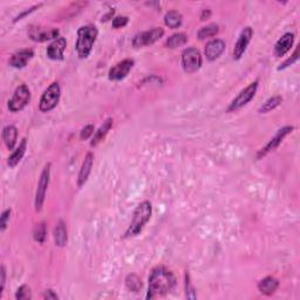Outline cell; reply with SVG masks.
<instances>
[{
    "instance_id": "obj_15",
    "label": "cell",
    "mask_w": 300,
    "mask_h": 300,
    "mask_svg": "<svg viewBox=\"0 0 300 300\" xmlns=\"http://www.w3.org/2000/svg\"><path fill=\"white\" fill-rule=\"evenodd\" d=\"M225 47H226L225 43L220 39H214L209 41L204 49L205 57H207L208 60L210 61L216 60V59H218L220 55L223 54V52L225 51Z\"/></svg>"
},
{
    "instance_id": "obj_32",
    "label": "cell",
    "mask_w": 300,
    "mask_h": 300,
    "mask_svg": "<svg viewBox=\"0 0 300 300\" xmlns=\"http://www.w3.org/2000/svg\"><path fill=\"white\" fill-rule=\"evenodd\" d=\"M127 23H128V17L119 16V17L114 18L111 25H113L114 28H121V27H125Z\"/></svg>"
},
{
    "instance_id": "obj_23",
    "label": "cell",
    "mask_w": 300,
    "mask_h": 300,
    "mask_svg": "<svg viewBox=\"0 0 300 300\" xmlns=\"http://www.w3.org/2000/svg\"><path fill=\"white\" fill-rule=\"evenodd\" d=\"M54 242H55V245L60 246V248H63V246L66 245V243H67V229H66V224L64 223V220H59L57 226H55V229H54Z\"/></svg>"
},
{
    "instance_id": "obj_1",
    "label": "cell",
    "mask_w": 300,
    "mask_h": 300,
    "mask_svg": "<svg viewBox=\"0 0 300 300\" xmlns=\"http://www.w3.org/2000/svg\"><path fill=\"white\" fill-rule=\"evenodd\" d=\"M176 286V277L164 266H157L152 270L149 277V290L147 298L155 299L166 296Z\"/></svg>"
},
{
    "instance_id": "obj_24",
    "label": "cell",
    "mask_w": 300,
    "mask_h": 300,
    "mask_svg": "<svg viewBox=\"0 0 300 300\" xmlns=\"http://www.w3.org/2000/svg\"><path fill=\"white\" fill-rule=\"evenodd\" d=\"M183 21V17L178 11H169L164 16V22L169 28H178Z\"/></svg>"
},
{
    "instance_id": "obj_9",
    "label": "cell",
    "mask_w": 300,
    "mask_h": 300,
    "mask_svg": "<svg viewBox=\"0 0 300 300\" xmlns=\"http://www.w3.org/2000/svg\"><path fill=\"white\" fill-rule=\"evenodd\" d=\"M164 35V29L161 27H155L149 31L142 32V33L136 34L133 39V46L135 48L152 45L157 40H160Z\"/></svg>"
},
{
    "instance_id": "obj_17",
    "label": "cell",
    "mask_w": 300,
    "mask_h": 300,
    "mask_svg": "<svg viewBox=\"0 0 300 300\" xmlns=\"http://www.w3.org/2000/svg\"><path fill=\"white\" fill-rule=\"evenodd\" d=\"M293 43H295V34L285 33L283 37L277 41V43H276L275 46L276 57H284V55L291 49Z\"/></svg>"
},
{
    "instance_id": "obj_22",
    "label": "cell",
    "mask_w": 300,
    "mask_h": 300,
    "mask_svg": "<svg viewBox=\"0 0 300 300\" xmlns=\"http://www.w3.org/2000/svg\"><path fill=\"white\" fill-rule=\"evenodd\" d=\"M26 148H27V140L22 139L21 142H20V145L18 146V148L14 150V151L12 152V155L8 157V161H7L8 166H10L11 168L16 167L17 164L21 161L23 155H25Z\"/></svg>"
},
{
    "instance_id": "obj_27",
    "label": "cell",
    "mask_w": 300,
    "mask_h": 300,
    "mask_svg": "<svg viewBox=\"0 0 300 300\" xmlns=\"http://www.w3.org/2000/svg\"><path fill=\"white\" fill-rule=\"evenodd\" d=\"M281 102H283V98H281V96H272V98L267 100L265 104H263V106L259 108V113L260 114L269 113V111L276 109Z\"/></svg>"
},
{
    "instance_id": "obj_38",
    "label": "cell",
    "mask_w": 300,
    "mask_h": 300,
    "mask_svg": "<svg viewBox=\"0 0 300 300\" xmlns=\"http://www.w3.org/2000/svg\"><path fill=\"white\" fill-rule=\"evenodd\" d=\"M210 14H211L210 10H204V11H203L202 16H201V20H205V19H208V18L210 17Z\"/></svg>"
},
{
    "instance_id": "obj_6",
    "label": "cell",
    "mask_w": 300,
    "mask_h": 300,
    "mask_svg": "<svg viewBox=\"0 0 300 300\" xmlns=\"http://www.w3.org/2000/svg\"><path fill=\"white\" fill-rule=\"evenodd\" d=\"M257 89H258V81L252 82V84H250L248 87L244 88L242 92L232 100V102L228 108V113L236 111L238 109H240L242 107H244V106L248 105L249 102L255 98L256 93H257Z\"/></svg>"
},
{
    "instance_id": "obj_33",
    "label": "cell",
    "mask_w": 300,
    "mask_h": 300,
    "mask_svg": "<svg viewBox=\"0 0 300 300\" xmlns=\"http://www.w3.org/2000/svg\"><path fill=\"white\" fill-rule=\"evenodd\" d=\"M185 290H187V298L188 299H195V289L191 286L190 280H189V275H187V280H185Z\"/></svg>"
},
{
    "instance_id": "obj_21",
    "label": "cell",
    "mask_w": 300,
    "mask_h": 300,
    "mask_svg": "<svg viewBox=\"0 0 300 300\" xmlns=\"http://www.w3.org/2000/svg\"><path fill=\"white\" fill-rule=\"evenodd\" d=\"M18 129L14 126H7L2 130V140H4L6 147L8 150H13L17 143Z\"/></svg>"
},
{
    "instance_id": "obj_18",
    "label": "cell",
    "mask_w": 300,
    "mask_h": 300,
    "mask_svg": "<svg viewBox=\"0 0 300 300\" xmlns=\"http://www.w3.org/2000/svg\"><path fill=\"white\" fill-rule=\"evenodd\" d=\"M93 162H94V155L92 154V152H88V154L86 155V157H85L84 162H82L80 172H79V176H78L79 187H82V185L87 182V179L90 175V171H92Z\"/></svg>"
},
{
    "instance_id": "obj_16",
    "label": "cell",
    "mask_w": 300,
    "mask_h": 300,
    "mask_svg": "<svg viewBox=\"0 0 300 300\" xmlns=\"http://www.w3.org/2000/svg\"><path fill=\"white\" fill-rule=\"evenodd\" d=\"M34 53L32 49H22L14 53L10 59V64L14 68H23L26 64H28V61L33 58Z\"/></svg>"
},
{
    "instance_id": "obj_4",
    "label": "cell",
    "mask_w": 300,
    "mask_h": 300,
    "mask_svg": "<svg viewBox=\"0 0 300 300\" xmlns=\"http://www.w3.org/2000/svg\"><path fill=\"white\" fill-rule=\"evenodd\" d=\"M61 96V88L58 82H53L47 89L43 92L39 102V109L43 113H48L54 109L59 104Z\"/></svg>"
},
{
    "instance_id": "obj_31",
    "label": "cell",
    "mask_w": 300,
    "mask_h": 300,
    "mask_svg": "<svg viewBox=\"0 0 300 300\" xmlns=\"http://www.w3.org/2000/svg\"><path fill=\"white\" fill-rule=\"evenodd\" d=\"M10 217H11V209H7L2 213L1 217H0V229L1 231H5L6 226H7L8 222H10Z\"/></svg>"
},
{
    "instance_id": "obj_2",
    "label": "cell",
    "mask_w": 300,
    "mask_h": 300,
    "mask_svg": "<svg viewBox=\"0 0 300 300\" xmlns=\"http://www.w3.org/2000/svg\"><path fill=\"white\" fill-rule=\"evenodd\" d=\"M151 214H152L151 203L148 201L140 203V204L137 205V208L135 209L133 218H131V223L130 225H129L128 230L126 231L123 238H130L140 235L147 223L149 222L150 217H151Z\"/></svg>"
},
{
    "instance_id": "obj_14",
    "label": "cell",
    "mask_w": 300,
    "mask_h": 300,
    "mask_svg": "<svg viewBox=\"0 0 300 300\" xmlns=\"http://www.w3.org/2000/svg\"><path fill=\"white\" fill-rule=\"evenodd\" d=\"M67 41L64 38L59 37L47 47V57L52 60H63L64 53L66 49Z\"/></svg>"
},
{
    "instance_id": "obj_20",
    "label": "cell",
    "mask_w": 300,
    "mask_h": 300,
    "mask_svg": "<svg viewBox=\"0 0 300 300\" xmlns=\"http://www.w3.org/2000/svg\"><path fill=\"white\" fill-rule=\"evenodd\" d=\"M113 122H114L113 119L109 117V119H107L104 123H102L101 127H100L98 129V131H95V134H94V137H93L92 142H90V146L92 147L98 146L99 143L105 139L106 135H107L108 131L110 130V128L113 127Z\"/></svg>"
},
{
    "instance_id": "obj_13",
    "label": "cell",
    "mask_w": 300,
    "mask_h": 300,
    "mask_svg": "<svg viewBox=\"0 0 300 300\" xmlns=\"http://www.w3.org/2000/svg\"><path fill=\"white\" fill-rule=\"evenodd\" d=\"M59 34V31L55 28H45V27H31L29 29V37L32 38V40L39 41H47L51 39H57Z\"/></svg>"
},
{
    "instance_id": "obj_26",
    "label": "cell",
    "mask_w": 300,
    "mask_h": 300,
    "mask_svg": "<svg viewBox=\"0 0 300 300\" xmlns=\"http://www.w3.org/2000/svg\"><path fill=\"white\" fill-rule=\"evenodd\" d=\"M219 32V27L217 23H209V25L204 26L198 31V39L204 40L207 38H213Z\"/></svg>"
},
{
    "instance_id": "obj_19",
    "label": "cell",
    "mask_w": 300,
    "mask_h": 300,
    "mask_svg": "<svg viewBox=\"0 0 300 300\" xmlns=\"http://www.w3.org/2000/svg\"><path fill=\"white\" fill-rule=\"evenodd\" d=\"M279 287V280L275 277H266L258 283V290L265 296H272Z\"/></svg>"
},
{
    "instance_id": "obj_34",
    "label": "cell",
    "mask_w": 300,
    "mask_h": 300,
    "mask_svg": "<svg viewBox=\"0 0 300 300\" xmlns=\"http://www.w3.org/2000/svg\"><path fill=\"white\" fill-rule=\"evenodd\" d=\"M94 133V126L93 125H88L85 128H82L81 133H80V137L81 140H87L88 137H90Z\"/></svg>"
},
{
    "instance_id": "obj_35",
    "label": "cell",
    "mask_w": 300,
    "mask_h": 300,
    "mask_svg": "<svg viewBox=\"0 0 300 300\" xmlns=\"http://www.w3.org/2000/svg\"><path fill=\"white\" fill-rule=\"evenodd\" d=\"M297 60H298V49H296L295 54H293L291 58L287 59V60L285 61L284 64H280V67H278V69H279V70H281V69L286 68V67H289V66H291V64H295Z\"/></svg>"
},
{
    "instance_id": "obj_25",
    "label": "cell",
    "mask_w": 300,
    "mask_h": 300,
    "mask_svg": "<svg viewBox=\"0 0 300 300\" xmlns=\"http://www.w3.org/2000/svg\"><path fill=\"white\" fill-rule=\"evenodd\" d=\"M187 41L188 37L184 33H176L168 38L166 41V46L168 48H176V47L185 45Z\"/></svg>"
},
{
    "instance_id": "obj_10",
    "label": "cell",
    "mask_w": 300,
    "mask_h": 300,
    "mask_svg": "<svg viewBox=\"0 0 300 300\" xmlns=\"http://www.w3.org/2000/svg\"><path fill=\"white\" fill-rule=\"evenodd\" d=\"M252 37H254V29H252V27H250V26L245 27L242 32H240L239 37H238V40L234 48L235 60H239V59L243 57L246 48H248L250 41L252 39Z\"/></svg>"
},
{
    "instance_id": "obj_29",
    "label": "cell",
    "mask_w": 300,
    "mask_h": 300,
    "mask_svg": "<svg viewBox=\"0 0 300 300\" xmlns=\"http://www.w3.org/2000/svg\"><path fill=\"white\" fill-rule=\"evenodd\" d=\"M34 239L37 240L38 243L43 244L46 239V226L45 223H39V224L35 225L34 232H33Z\"/></svg>"
},
{
    "instance_id": "obj_3",
    "label": "cell",
    "mask_w": 300,
    "mask_h": 300,
    "mask_svg": "<svg viewBox=\"0 0 300 300\" xmlns=\"http://www.w3.org/2000/svg\"><path fill=\"white\" fill-rule=\"evenodd\" d=\"M98 34V28L93 25L82 26V27L78 29V40H76L75 48L79 58H88V55L92 52Z\"/></svg>"
},
{
    "instance_id": "obj_12",
    "label": "cell",
    "mask_w": 300,
    "mask_h": 300,
    "mask_svg": "<svg viewBox=\"0 0 300 300\" xmlns=\"http://www.w3.org/2000/svg\"><path fill=\"white\" fill-rule=\"evenodd\" d=\"M134 66V60L131 59H126L121 61L109 70V79L113 81H120L125 79L129 74L131 68Z\"/></svg>"
},
{
    "instance_id": "obj_7",
    "label": "cell",
    "mask_w": 300,
    "mask_h": 300,
    "mask_svg": "<svg viewBox=\"0 0 300 300\" xmlns=\"http://www.w3.org/2000/svg\"><path fill=\"white\" fill-rule=\"evenodd\" d=\"M29 100H31V92H29L28 87L26 85H20L8 101V109L12 113L22 110L28 105Z\"/></svg>"
},
{
    "instance_id": "obj_30",
    "label": "cell",
    "mask_w": 300,
    "mask_h": 300,
    "mask_svg": "<svg viewBox=\"0 0 300 300\" xmlns=\"http://www.w3.org/2000/svg\"><path fill=\"white\" fill-rule=\"evenodd\" d=\"M16 298L18 300H28L32 298L31 295V289L27 286V285H21L19 287L16 293Z\"/></svg>"
},
{
    "instance_id": "obj_11",
    "label": "cell",
    "mask_w": 300,
    "mask_h": 300,
    "mask_svg": "<svg viewBox=\"0 0 300 300\" xmlns=\"http://www.w3.org/2000/svg\"><path fill=\"white\" fill-rule=\"evenodd\" d=\"M293 129H295V128L290 127V126H286V127L279 129V130L277 131V134H276L275 136H273L272 139L270 140V142L267 143L265 148H263L259 152H258L257 158L264 157V156H265L266 154H269L270 151H272V150H275L276 148H277V147L280 145L281 142H283V140L285 139V137H286L290 133H292Z\"/></svg>"
},
{
    "instance_id": "obj_8",
    "label": "cell",
    "mask_w": 300,
    "mask_h": 300,
    "mask_svg": "<svg viewBox=\"0 0 300 300\" xmlns=\"http://www.w3.org/2000/svg\"><path fill=\"white\" fill-rule=\"evenodd\" d=\"M49 176H51V164H46L43 168V172H41L39 183H38L37 193H35V210L40 211L43 209V202H45V196L47 188L49 183Z\"/></svg>"
},
{
    "instance_id": "obj_36",
    "label": "cell",
    "mask_w": 300,
    "mask_h": 300,
    "mask_svg": "<svg viewBox=\"0 0 300 300\" xmlns=\"http://www.w3.org/2000/svg\"><path fill=\"white\" fill-rule=\"evenodd\" d=\"M0 276H1V287H0V297H1L2 296V292H4L5 283H6V270H5V266H1V272H0Z\"/></svg>"
},
{
    "instance_id": "obj_28",
    "label": "cell",
    "mask_w": 300,
    "mask_h": 300,
    "mask_svg": "<svg viewBox=\"0 0 300 300\" xmlns=\"http://www.w3.org/2000/svg\"><path fill=\"white\" fill-rule=\"evenodd\" d=\"M126 285H127V289L129 291H133V292H139L142 289V280L137 277L136 275H129L126 278Z\"/></svg>"
},
{
    "instance_id": "obj_37",
    "label": "cell",
    "mask_w": 300,
    "mask_h": 300,
    "mask_svg": "<svg viewBox=\"0 0 300 300\" xmlns=\"http://www.w3.org/2000/svg\"><path fill=\"white\" fill-rule=\"evenodd\" d=\"M43 298H45V299L55 300V299H58L59 297H58L57 293H55L53 290H46V291H45V293H43Z\"/></svg>"
},
{
    "instance_id": "obj_5",
    "label": "cell",
    "mask_w": 300,
    "mask_h": 300,
    "mask_svg": "<svg viewBox=\"0 0 300 300\" xmlns=\"http://www.w3.org/2000/svg\"><path fill=\"white\" fill-rule=\"evenodd\" d=\"M202 55L195 47H188L182 53V66L185 73H195L202 66Z\"/></svg>"
}]
</instances>
